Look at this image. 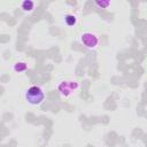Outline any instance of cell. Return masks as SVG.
<instances>
[{"label":"cell","mask_w":147,"mask_h":147,"mask_svg":"<svg viewBox=\"0 0 147 147\" xmlns=\"http://www.w3.org/2000/svg\"><path fill=\"white\" fill-rule=\"evenodd\" d=\"M95 5H96L99 8L106 9V8L110 5V1H95Z\"/></svg>","instance_id":"7"},{"label":"cell","mask_w":147,"mask_h":147,"mask_svg":"<svg viewBox=\"0 0 147 147\" xmlns=\"http://www.w3.org/2000/svg\"><path fill=\"white\" fill-rule=\"evenodd\" d=\"M24 96H25V100L29 105L39 106V105L42 103V101L45 99V93H44V91L40 86L33 85V86H30L29 88L25 90Z\"/></svg>","instance_id":"1"},{"label":"cell","mask_w":147,"mask_h":147,"mask_svg":"<svg viewBox=\"0 0 147 147\" xmlns=\"http://www.w3.org/2000/svg\"><path fill=\"white\" fill-rule=\"evenodd\" d=\"M21 9L25 13H30L34 9V2L31 1V0H24L21 3Z\"/></svg>","instance_id":"4"},{"label":"cell","mask_w":147,"mask_h":147,"mask_svg":"<svg viewBox=\"0 0 147 147\" xmlns=\"http://www.w3.org/2000/svg\"><path fill=\"white\" fill-rule=\"evenodd\" d=\"M79 41L84 47L90 48V49L95 48L98 46V44H99L98 37L92 32H83L80 34V37H79Z\"/></svg>","instance_id":"2"},{"label":"cell","mask_w":147,"mask_h":147,"mask_svg":"<svg viewBox=\"0 0 147 147\" xmlns=\"http://www.w3.org/2000/svg\"><path fill=\"white\" fill-rule=\"evenodd\" d=\"M78 88V83L76 82H61L57 85V90L62 96H68L70 93Z\"/></svg>","instance_id":"3"},{"label":"cell","mask_w":147,"mask_h":147,"mask_svg":"<svg viewBox=\"0 0 147 147\" xmlns=\"http://www.w3.org/2000/svg\"><path fill=\"white\" fill-rule=\"evenodd\" d=\"M64 23H65L68 26H74V25H76V23H77V18H76L75 15L68 14V15L64 16Z\"/></svg>","instance_id":"5"},{"label":"cell","mask_w":147,"mask_h":147,"mask_svg":"<svg viewBox=\"0 0 147 147\" xmlns=\"http://www.w3.org/2000/svg\"><path fill=\"white\" fill-rule=\"evenodd\" d=\"M28 69V64L25 62H16L14 64V70L16 72H24Z\"/></svg>","instance_id":"6"}]
</instances>
